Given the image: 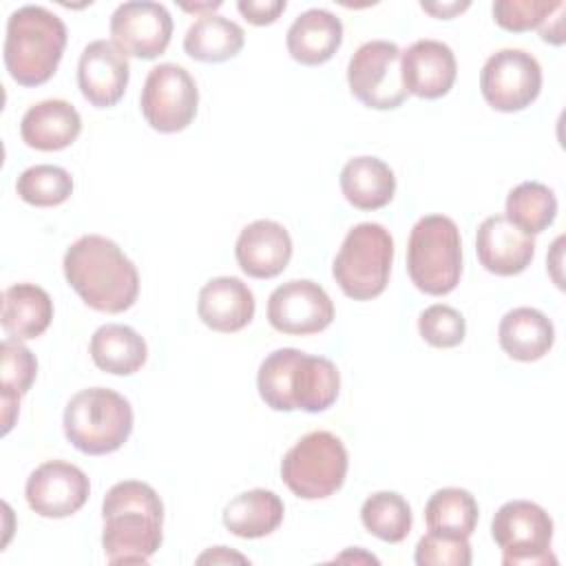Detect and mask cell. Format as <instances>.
<instances>
[{"instance_id":"6da1fadb","label":"cell","mask_w":566,"mask_h":566,"mask_svg":"<svg viewBox=\"0 0 566 566\" xmlns=\"http://www.w3.org/2000/svg\"><path fill=\"white\" fill-rule=\"evenodd\" d=\"M102 517V548L111 564H146L159 551L164 504L150 484H113L104 495Z\"/></svg>"},{"instance_id":"7a4b0ae2","label":"cell","mask_w":566,"mask_h":566,"mask_svg":"<svg viewBox=\"0 0 566 566\" xmlns=\"http://www.w3.org/2000/svg\"><path fill=\"white\" fill-rule=\"evenodd\" d=\"M62 268L69 285L97 312L119 314L137 301V268L113 239L102 234L80 237L69 245Z\"/></svg>"},{"instance_id":"3957f363","label":"cell","mask_w":566,"mask_h":566,"mask_svg":"<svg viewBox=\"0 0 566 566\" xmlns=\"http://www.w3.org/2000/svg\"><path fill=\"white\" fill-rule=\"evenodd\" d=\"M261 400L274 411L318 413L329 409L340 389L336 365L325 356H310L294 347L274 349L256 374Z\"/></svg>"},{"instance_id":"277c9868","label":"cell","mask_w":566,"mask_h":566,"mask_svg":"<svg viewBox=\"0 0 566 566\" xmlns=\"http://www.w3.org/2000/svg\"><path fill=\"white\" fill-rule=\"evenodd\" d=\"M66 49L62 18L40 4H24L7 20L4 66L20 86H40L53 77Z\"/></svg>"},{"instance_id":"5b68a950","label":"cell","mask_w":566,"mask_h":566,"mask_svg":"<svg viewBox=\"0 0 566 566\" xmlns=\"http://www.w3.org/2000/svg\"><path fill=\"white\" fill-rule=\"evenodd\" d=\"M133 431L130 402L108 389L88 387L77 391L64 409V436L86 455H106L117 451Z\"/></svg>"},{"instance_id":"8992f818","label":"cell","mask_w":566,"mask_h":566,"mask_svg":"<svg viewBox=\"0 0 566 566\" xmlns=\"http://www.w3.org/2000/svg\"><path fill=\"white\" fill-rule=\"evenodd\" d=\"M407 272L424 294L444 296L455 290L462 274V239L451 217L427 214L416 221L407 243Z\"/></svg>"},{"instance_id":"52a82bcc","label":"cell","mask_w":566,"mask_h":566,"mask_svg":"<svg viewBox=\"0 0 566 566\" xmlns=\"http://www.w3.org/2000/svg\"><path fill=\"white\" fill-rule=\"evenodd\" d=\"M394 261V239L380 223L354 226L334 259L332 274L345 296L371 301L387 287Z\"/></svg>"},{"instance_id":"ba28073f","label":"cell","mask_w":566,"mask_h":566,"mask_svg":"<svg viewBox=\"0 0 566 566\" xmlns=\"http://www.w3.org/2000/svg\"><path fill=\"white\" fill-rule=\"evenodd\" d=\"M347 464L340 438L329 431H312L283 455L281 478L296 497L323 500L343 486Z\"/></svg>"},{"instance_id":"9c48e42d","label":"cell","mask_w":566,"mask_h":566,"mask_svg":"<svg viewBox=\"0 0 566 566\" xmlns=\"http://www.w3.org/2000/svg\"><path fill=\"white\" fill-rule=\"evenodd\" d=\"M491 535L502 551L504 566L557 564L551 551L553 520L535 502L511 500L502 504L493 515Z\"/></svg>"},{"instance_id":"30bf717a","label":"cell","mask_w":566,"mask_h":566,"mask_svg":"<svg viewBox=\"0 0 566 566\" xmlns=\"http://www.w3.org/2000/svg\"><path fill=\"white\" fill-rule=\"evenodd\" d=\"M400 55V46L389 40L360 44L347 64L352 95L376 111L398 108L409 95L402 84Z\"/></svg>"},{"instance_id":"8fae6325","label":"cell","mask_w":566,"mask_h":566,"mask_svg":"<svg viewBox=\"0 0 566 566\" xmlns=\"http://www.w3.org/2000/svg\"><path fill=\"white\" fill-rule=\"evenodd\" d=\"M197 106V82L181 64L164 62L148 71L139 108L150 128L159 133H179L192 124Z\"/></svg>"},{"instance_id":"7c38bea8","label":"cell","mask_w":566,"mask_h":566,"mask_svg":"<svg viewBox=\"0 0 566 566\" xmlns=\"http://www.w3.org/2000/svg\"><path fill=\"white\" fill-rule=\"evenodd\" d=\"M480 91L486 104L500 113L524 111L542 91V66L522 49L495 51L480 71Z\"/></svg>"},{"instance_id":"4fadbf2b","label":"cell","mask_w":566,"mask_h":566,"mask_svg":"<svg viewBox=\"0 0 566 566\" xmlns=\"http://www.w3.org/2000/svg\"><path fill=\"white\" fill-rule=\"evenodd\" d=\"M268 321L281 334H318L334 321V303L316 281L292 279L270 294Z\"/></svg>"},{"instance_id":"5bb4252c","label":"cell","mask_w":566,"mask_h":566,"mask_svg":"<svg viewBox=\"0 0 566 566\" xmlns=\"http://www.w3.org/2000/svg\"><path fill=\"white\" fill-rule=\"evenodd\" d=\"M111 42L128 57H159L172 35V18L168 9L150 0H133L119 4L111 15Z\"/></svg>"},{"instance_id":"9a60e30c","label":"cell","mask_w":566,"mask_h":566,"mask_svg":"<svg viewBox=\"0 0 566 566\" xmlns=\"http://www.w3.org/2000/svg\"><path fill=\"white\" fill-rule=\"evenodd\" d=\"M91 493L86 473L64 460H46L31 471L24 497L40 517L62 520L77 513Z\"/></svg>"},{"instance_id":"2e32d148","label":"cell","mask_w":566,"mask_h":566,"mask_svg":"<svg viewBox=\"0 0 566 566\" xmlns=\"http://www.w3.org/2000/svg\"><path fill=\"white\" fill-rule=\"evenodd\" d=\"M128 57L108 40H93L77 62V86L95 108L115 106L128 86Z\"/></svg>"},{"instance_id":"e0dca14e","label":"cell","mask_w":566,"mask_h":566,"mask_svg":"<svg viewBox=\"0 0 566 566\" xmlns=\"http://www.w3.org/2000/svg\"><path fill=\"white\" fill-rule=\"evenodd\" d=\"M400 73L407 93L422 99H438L451 91L458 64L449 44L424 38L402 51Z\"/></svg>"},{"instance_id":"ac0fdd59","label":"cell","mask_w":566,"mask_h":566,"mask_svg":"<svg viewBox=\"0 0 566 566\" xmlns=\"http://www.w3.org/2000/svg\"><path fill=\"white\" fill-rule=\"evenodd\" d=\"M475 252L482 268L491 274L513 276L531 265L535 239L513 226L504 214H491L478 226Z\"/></svg>"},{"instance_id":"d6986e66","label":"cell","mask_w":566,"mask_h":566,"mask_svg":"<svg viewBox=\"0 0 566 566\" xmlns=\"http://www.w3.org/2000/svg\"><path fill=\"white\" fill-rule=\"evenodd\" d=\"M239 268L252 279L279 276L292 259L290 232L272 219L248 223L234 245Z\"/></svg>"},{"instance_id":"ffe728a7","label":"cell","mask_w":566,"mask_h":566,"mask_svg":"<svg viewBox=\"0 0 566 566\" xmlns=\"http://www.w3.org/2000/svg\"><path fill=\"white\" fill-rule=\"evenodd\" d=\"M254 294L237 276H214L199 290L197 314L214 332L232 334L254 318Z\"/></svg>"},{"instance_id":"44dd1931","label":"cell","mask_w":566,"mask_h":566,"mask_svg":"<svg viewBox=\"0 0 566 566\" xmlns=\"http://www.w3.org/2000/svg\"><path fill=\"white\" fill-rule=\"evenodd\" d=\"M82 130V117L66 99H42L27 108L20 119V137L35 150H62Z\"/></svg>"},{"instance_id":"7402d4cb","label":"cell","mask_w":566,"mask_h":566,"mask_svg":"<svg viewBox=\"0 0 566 566\" xmlns=\"http://www.w3.org/2000/svg\"><path fill=\"white\" fill-rule=\"evenodd\" d=\"M340 42L343 22L327 9H307L296 15L285 38L290 55L305 66H318L332 60Z\"/></svg>"},{"instance_id":"603a6c76","label":"cell","mask_w":566,"mask_h":566,"mask_svg":"<svg viewBox=\"0 0 566 566\" xmlns=\"http://www.w3.org/2000/svg\"><path fill=\"white\" fill-rule=\"evenodd\" d=\"M497 340L511 358L533 363L551 352L555 327L548 316L535 307H513L500 321Z\"/></svg>"},{"instance_id":"cb8c5ba5","label":"cell","mask_w":566,"mask_h":566,"mask_svg":"<svg viewBox=\"0 0 566 566\" xmlns=\"http://www.w3.org/2000/svg\"><path fill=\"white\" fill-rule=\"evenodd\" d=\"M2 329L9 338L31 340L53 321V301L35 283H15L2 292Z\"/></svg>"},{"instance_id":"d4e9b609","label":"cell","mask_w":566,"mask_h":566,"mask_svg":"<svg viewBox=\"0 0 566 566\" xmlns=\"http://www.w3.org/2000/svg\"><path fill=\"white\" fill-rule=\"evenodd\" d=\"M338 184L345 199L358 210L385 208L396 192L394 170L371 155L349 159L340 170Z\"/></svg>"},{"instance_id":"484cf974","label":"cell","mask_w":566,"mask_h":566,"mask_svg":"<svg viewBox=\"0 0 566 566\" xmlns=\"http://www.w3.org/2000/svg\"><path fill=\"white\" fill-rule=\"evenodd\" d=\"M283 500L268 489H252L234 495L223 509V526L243 539L274 533L283 522Z\"/></svg>"},{"instance_id":"4316f807","label":"cell","mask_w":566,"mask_h":566,"mask_svg":"<svg viewBox=\"0 0 566 566\" xmlns=\"http://www.w3.org/2000/svg\"><path fill=\"white\" fill-rule=\"evenodd\" d=\"M93 363L113 376H130L139 371L148 358L146 340L128 325L106 323L97 327L88 345Z\"/></svg>"},{"instance_id":"83f0119b","label":"cell","mask_w":566,"mask_h":566,"mask_svg":"<svg viewBox=\"0 0 566 566\" xmlns=\"http://www.w3.org/2000/svg\"><path fill=\"white\" fill-rule=\"evenodd\" d=\"M243 29L219 13H201L184 35V51L197 62H226L243 49Z\"/></svg>"},{"instance_id":"f1b7e54d","label":"cell","mask_w":566,"mask_h":566,"mask_svg":"<svg viewBox=\"0 0 566 566\" xmlns=\"http://www.w3.org/2000/svg\"><path fill=\"white\" fill-rule=\"evenodd\" d=\"M38 376V360L22 340L4 338L0 345V402H2V433H9L18 411L20 398L31 389Z\"/></svg>"},{"instance_id":"f546056e","label":"cell","mask_w":566,"mask_h":566,"mask_svg":"<svg viewBox=\"0 0 566 566\" xmlns=\"http://www.w3.org/2000/svg\"><path fill=\"white\" fill-rule=\"evenodd\" d=\"M478 502L460 486L438 489L424 506V522L429 531L471 537L478 524Z\"/></svg>"},{"instance_id":"4dcf8cb0","label":"cell","mask_w":566,"mask_h":566,"mask_svg":"<svg viewBox=\"0 0 566 566\" xmlns=\"http://www.w3.org/2000/svg\"><path fill=\"white\" fill-rule=\"evenodd\" d=\"M504 217L522 232L539 234L557 217V197L539 181H522L509 192Z\"/></svg>"},{"instance_id":"1f68e13d","label":"cell","mask_w":566,"mask_h":566,"mask_svg":"<svg viewBox=\"0 0 566 566\" xmlns=\"http://www.w3.org/2000/svg\"><path fill=\"white\" fill-rule=\"evenodd\" d=\"M363 526L382 542L398 544L411 531V506L396 491H378L360 506Z\"/></svg>"},{"instance_id":"d6a6232c","label":"cell","mask_w":566,"mask_h":566,"mask_svg":"<svg viewBox=\"0 0 566 566\" xmlns=\"http://www.w3.org/2000/svg\"><path fill=\"white\" fill-rule=\"evenodd\" d=\"M15 192L22 201L38 208H53L64 203L73 192V177L69 170L53 164H35L20 172Z\"/></svg>"},{"instance_id":"836d02e7","label":"cell","mask_w":566,"mask_h":566,"mask_svg":"<svg viewBox=\"0 0 566 566\" xmlns=\"http://www.w3.org/2000/svg\"><path fill=\"white\" fill-rule=\"evenodd\" d=\"M418 332L431 345L440 349L455 347L467 336V321L464 316L444 303L429 305L418 316Z\"/></svg>"},{"instance_id":"e575fe53","label":"cell","mask_w":566,"mask_h":566,"mask_svg":"<svg viewBox=\"0 0 566 566\" xmlns=\"http://www.w3.org/2000/svg\"><path fill=\"white\" fill-rule=\"evenodd\" d=\"M413 562L418 566H469L471 564L469 537L429 531L418 539Z\"/></svg>"},{"instance_id":"d590c367","label":"cell","mask_w":566,"mask_h":566,"mask_svg":"<svg viewBox=\"0 0 566 566\" xmlns=\"http://www.w3.org/2000/svg\"><path fill=\"white\" fill-rule=\"evenodd\" d=\"M562 0H497L493 2V20L513 33L537 29Z\"/></svg>"},{"instance_id":"8d00e7d4","label":"cell","mask_w":566,"mask_h":566,"mask_svg":"<svg viewBox=\"0 0 566 566\" xmlns=\"http://www.w3.org/2000/svg\"><path fill=\"white\" fill-rule=\"evenodd\" d=\"M285 0H239L237 9L241 11V15L256 24V27H265L279 20V15L285 11Z\"/></svg>"},{"instance_id":"74e56055","label":"cell","mask_w":566,"mask_h":566,"mask_svg":"<svg viewBox=\"0 0 566 566\" xmlns=\"http://www.w3.org/2000/svg\"><path fill=\"white\" fill-rule=\"evenodd\" d=\"M564 11H566V4L562 2L537 29H539V35L544 42H551V44H564Z\"/></svg>"},{"instance_id":"f35d334b","label":"cell","mask_w":566,"mask_h":566,"mask_svg":"<svg viewBox=\"0 0 566 566\" xmlns=\"http://www.w3.org/2000/svg\"><path fill=\"white\" fill-rule=\"evenodd\" d=\"M420 7L436 15V18H442V20H449L453 18L455 13H462L464 9H469V2H420Z\"/></svg>"},{"instance_id":"ab89813d","label":"cell","mask_w":566,"mask_h":566,"mask_svg":"<svg viewBox=\"0 0 566 566\" xmlns=\"http://www.w3.org/2000/svg\"><path fill=\"white\" fill-rule=\"evenodd\" d=\"M199 564H206V562H212V564H219V562H248L243 555H239V553H228V548L226 546H214L212 551H208V553H203V555H199V559H197Z\"/></svg>"}]
</instances>
